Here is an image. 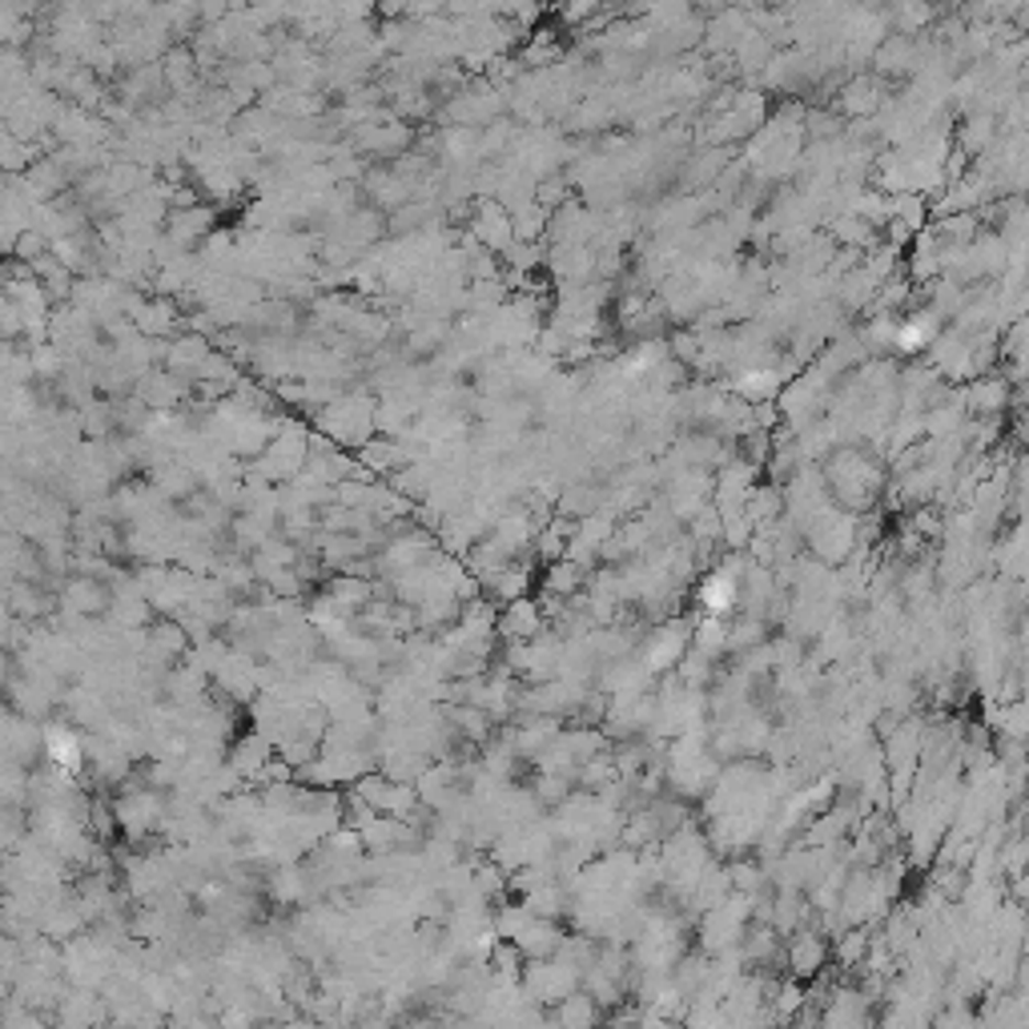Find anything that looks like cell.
Returning <instances> with one entry per match:
<instances>
[{"label": "cell", "instance_id": "cell-3", "mask_svg": "<svg viewBox=\"0 0 1029 1029\" xmlns=\"http://www.w3.org/2000/svg\"><path fill=\"white\" fill-rule=\"evenodd\" d=\"M732 596H737V587H732V579H724V575H712V579L704 584V604L712 611H724L728 604H732Z\"/></svg>", "mask_w": 1029, "mask_h": 1029}, {"label": "cell", "instance_id": "cell-1", "mask_svg": "<svg viewBox=\"0 0 1029 1029\" xmlns=\"http://www.w3.org/2000/svg\"><path fill=\"white\" fill-rule=\"evenodd\" d=\"M961 402H965L977 419H997V414L1014 402V390H1009L1006 378H982V383H973L970 390L961 395Z\"/></svg>", "mask_w": 1029, "mask_h": 1029}, {"label": "cell", "instance_id": "cell-2", "mask_svg": "<svg viewBox=\"0 0 1029 1029\" xmlns=\"http://www.w3.org/2000/svg\"><path fill=\"white\" fill-rule=\"evenodd\" d=\"M48 756L60 764V768H77L81 764V749H77V737L73 732H65V728H53L48 732Z\"/></svg>", "mask_w": 1029, "mask_h": 1029}]
</instances>
